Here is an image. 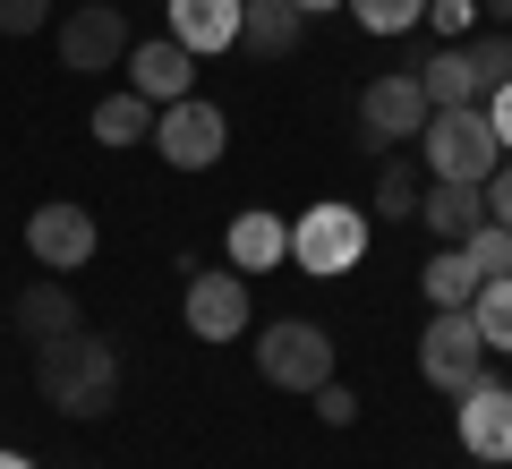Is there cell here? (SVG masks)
Masks as SVG:
<instances>
[{
    "label": "cell",
    "instance_id": "ffe728a7",
    "mask_svg": "<svg viewBox=\"0 0 512 469\" xmlns=\"http://www.w3.org/2000/svg\"><path fill=\"white\" fill-rule=\"evenodd\" d=\"M478 282H487V273L470 265V248H436V256L419 265V290H427L436 307H470V299H478Z\"/></svg>",
    "mask_w": 512,
    "mask_h": 469
},
{
    "label": "cell",
    "instance_id": "2e32d148",
    "mask_svg": "<svg viewBox=\"0 0 512 469\" xmlns=\"http://www.w3.org/2000/svg\"><path fill=\"white\" fill-rule=\"evenodd\" d=\"M9 316H18V333H26V342H60V333H77V325H86V316H77V299H69V282H52V273H43V282H26Z\"/></svg>",
    "mask_w": 512,
    "mask_h": 469
},
{
    "label": "cell",
    "instance_id": "277c9868",
    "mask_svg": "<svg viewBox=\"0 0 512 469\" xmlns=\"http://www.w3.org/2000/svg\"><path fill=\"white\" fill-rule=\"evenodd\" d=\"M427 86H419V69H384V77H367L359 86V145L367 154H393V145H410L427 128Z\"/></svg>",
    "mask_w": 512,
    "mask_h": 469
},
{
    "label": "cell",
    "instance_id": "8992f818",
    "mask_svg": "<svg viewBox=\"0 0 512 469\" xmlns=\"http://www.w3.org/2000/svg\"><path fill=\"white\" fill-rule=\"evenodd\" d=\"M419 376L436 384V393H470L478 376H487V333H478L470 307H436L419 333Z\"/></svg>",
    "mask_w": 512,
    "mask_h": 469
},
{
    "label": "cell",
    "instance_id": "4fadbf2b",
    "mask_svg": "<svg viewBox=\"0 0 512 469\" xmlns=\"http://www.w3.org/2000/svg\"><path fill=\"white\" fill-rule=\"evenodd\" d=\"M239 9H248V0H163L171 35H180L197 60H214V52H231V43H239Z\"/></svg>",
    "mask_w": 512,
    "mask_h": 469
},
{
    "label": "cell",
    "instance_id": "1f68e13d",
    "mask_svg": "<svg viewBox=\"0 0 512 469\" xmlns=\"http://www.w3.org/2000/svg\"><path fill=\"white\" fill-rule=\"evenodd\" d=\"M299 18H325V9H350V0H291Z\"/></svg>",
    "mask_w": 512,
    "mask_h": 469
},
{
    "label": "cell",
    "instance_id": "d4e9b609",
    "mask_svg": "<svg viewBox=\"0 0 512 469\" xmlns=\"http://www.w3.org/2000/svg\"><path fill=\"white\" fill-rule=\"evenodd\" d=\"M461 248H470V265H478V273H512V231H504V222H478Z\"/></svg>",
    "mask_w": 512,
    "mask_h": 469
},
{
    "label": "cell",
    "instance_id": "83f0119b",
    "mask_svg": "<svg viewBox=\"0 0 512 469\" xmlns=\"http://www.w3.org/2000/svg\"><path fill=\"white\" fill-rule=\"evenodd\" d=\"M52 26V0H0V35H43Z\"/></svg>",
    "mask_w": 512,
    "mask_h": 469
},
{
    "label": "cell",
    "instance_id": "3957f363",
    "mask_svg": "<svg viewBox=\"0 0 512 469\" xmlns=\"http://www.w3.org/2000/svg\"><path fill=\"white\" fill-rule=\"evenodd\" d=\"M256 376L274 384V393H316V384L333 376L325 325H308V316H274V325L256 333Z\"/></svg>",
    "mask_w": 512,
    "mask_h": 469
},
{
    "label": "cell",
    "instance_id": "cb8c5ba5",
    "mask_svg": "<svg viewBox=\"0 0 512 469\" xmlns=\"http://www.w3.org/2000/svg\"><path fill=\"white\" fill-rule=\"evenodd\" d=\"M350 18L367 35H410V26H427V0H350Z\"/></svg>",
    "mask_w": 512,
    "mask_h": 469
},
{
    "label": "cell",
    "instance_id": "6da1fadb",
    "mask_svg": "<svg viewBox=\"0 0 512 469\" xmlns=\"http://www.w3.org/2000/svg\"><path fill=\"white\" fill-rule=\"evenodd\" d=\"M35 384L60 418H103L120 401V350L94 342L86 325L60 333V342H35Z\"/></svg>",
    "mask_w": 512,
    "mask_h": 469
},
{
    "label": "cell",
    "instance_id": "f1b7e54d",
    "mask_svg": "<svg viewBox=\"0 0 512 469\" xmlns=\"http://www.w3.org/2000/svg\"><path fill=\"white\" fill-rule=\"evenodd\" d=\"M487 222H504V231H512V154L495 163V180H487Z\"/></svg>",
    "mask_w": 512,
    "mask_h": 469
},
{
    "label": "cell",
    "instance_id": "9a60e30c",
    "mask_svg": "<svg viewBox=\"0 0 512 469\" xmlns=\"http://www.w3.org/2000/svg\"><path fill=\"white\" fill-rule=\"evenodd\" d=\"M299 35H308V18H299L291 0H248L239 9V52L248 60H291Z\"/></svg>",
    "mask_w": 512,
    "mask_h": 469
},
{
    "label": "cell",
    "instance_id": "ba28073f",
    "mask_svg": "<svg viewBox=\"0 0 512 469\" xmlns=\"http://www.w3.org/2000/svg\"><path fill=\"white\" fill-rule=\"evenodd\" d=\"M180 316H188V333H197V342H239V333L256 325L248 273H239V265H222V273L188 265V290H180Z\"/></svg>",
    "mask_w": 512,
    "mask_h": 469
},
{
    "label": "cell",
    "instance_id": "603a6c76",
    "mask_svg": "<svg viewBox=\"0 0 512 469\" xmlns=\"http://www.w3.org/2000/svg\"><path fill=\"white\" fill-rule=\"evenodd\" d=\"M470 69H478V103L495 86H512V26H478L470 35Z\"/></svg>",
    "mask_w": 512,
    "mask_h": 469
},
{
    "label": "cell",
    "instance_id": "44dd1931",
    "mask_svg": "<svg viewBox=\"0 0 512 469\" xmlns=\"http://www.w3.org/2000/svg\"><path fill=\"white\" fill-rule=\"evenodd\" d=\"M419 163H402V145H393V154H384V171H376V197H367V214L376 222H410L419 214Z\"/></svg>",
    "mask_w": 512,
    "mask_h": 469
},
{
    "label": "cell",
    "instance_id": "7c38bea8",
    "mask_svg": "<svg viewBox=\"0 0 512 469\" xmlns=\"http://www.w3.org/2000/svg\"><path fill=\"white\" fill-rule=\"evenodd\" d=\"M128 86L146 94V103H180V94H197V52H188L180 35H154V43H128Z\"/></svg>",
    "mask_w": 512,
    "mask_h": 469
},
{
    "label": "cell",
    "instance_id": "ac0fdd59",
    "mask_svg": "<svg viewBox=\"0 0 512 469\" xmlns=\"http://www.w3.org/2000/svg\"><path fill=\"white\" fill-rule=\"evenodd\" d=\"M154 111H163V103H146L137 86H120V94L94 103V137H103L111 154H120V145H154Z\"/></svg>",
    "mask_w": 512,
    "mask_h": 469
},
{
    "label": "cell",
    "instance_id": "30bf717a",
    "mask_svg": "<svg viewBox=\"0 0 512 469\" xmlns=\"http://www.w3.org/2000/svg\"><path fill=\"white\" fill-rule=\"evenodd\" d=\"M94 248H103V231H94L86 205L52 197V205H35V214H26V256H35L43 273H77Z\"/></svg>",
    "mask_w": 512,
    "mask_h": 469
},
{
    "label": "cell",
    "instance_id": "484cf974",
    "mask_svg": "<svg viewBox=\"0 0 512 469\" xmlns=\"http://www.w3.org/2000/svg\"><path fill=\"white\" fill-rule=\"evenodd\" d=\"M427 26H436L444 43H470L487 18H478V0H427Z\"/></svg>",
    "mask_w": 512,
    "mask_h": 469
},
{
    "label": "cell",
    "instance_id": "4316f807",
    "mask_svg": "<svg viewBox=\"0 0 512 469\" xmlns=\"http://www.w3.org/2000/svg\"><path fill=\"white\" fill-rule=\"evenodd\" d=\"M308 401H316V418H325V427H359V393H350L342 376H325Z\"/></svg>",
    "mask_w": 512,
    "mask_h": 469
},
{
    "label": "cell",
    "instance_id": "5bb4252c",
    "mask_svg": "<svg viewBox=\"0 0 512 469\" xmlns=\"http://www.w3.org/2000/svg\"><path fill=\"white\" fill-rule=\"evenodd\" d=\"M419 222L444 239V248H461V239L487 222V188H470V180H427V197H419Z\"/></svg>",
    "mask_w": 512,
    "mask_h": 469
},
{
    "label": "cell",
    "instance_id": "d6a6232c",
    "mask_svg": "<svg viewBox=\"0 0 512 469\" xmlns=\"http://www.w3.org/2000/svg\"><path fill=\"white\" fill-rule=\"evenodd\" d=\"M0 469H35V461H26V452H0Z\"/></svg>",
    "mask_w": 512,
    "mask_h": 469
},
{
    "label": "cell",
    "instance_id": "8fae6325",
    "mask_svg": "<svg viewBox=\"0 0 512 469\" xmlns=\"http://www.w3.org/2000/svg\"><path fill=\"white\" fill-rule=\"evenodd\" d=\"M453 401H461V410H453L461 452H470V461H487V469H504V461H512V384L478 376L470 393H453Z\"/></svg>",
    "mask_w": 512,
    "mask_h": 469
},
{
    "label": "cell",
    "instance_id": "52a82bcc",
    "mask_svg": "<svg viewBox=\"0 0 512 469\" xmlns=\"http://www.w3.org/2000/svg\"><path fill=\"white\" fill-rule=\"evenodd\" d=\"M154 154H163L171 171H214L222 154H231V120H222V103H205V94L163 103V111H154Z\"/></svg>",
    "mask_w": 512,
    "mask_h": 469
},
{
    "label": "cell",
    "instance_id": "7a4b0ae2",
    "mask_svg": "<svg viewBox=\"0 0 512 469\" xmlns=\"http://www.w3.org/2000/svg\"><path fill=\"white\" fill-rule=\"evenodd\" d=\"M419 163H427V180H470V188H487V180H495V163H504L487 103L427 111V128H419Z\"/></svg>",
    "mask_w": 512,
    "mask_h": 469
},
{
    "label": "cell",
    "instance_id": "4dcf8cb0",
    "mask_svg": "<svg viewBox=\"0 0 512 469\" xmlns=\"http://www.w3.org/2000/svg\"><path fill=\"white\" fill-rule=\"evenodd\" d=\"M478 18H487V26H512V0H478Z\"/></svg>",
    "mask_w": 512,
    "mask_h": 469
},
{
    "label": "cell",
    "instance_id": "5b68a950",
    "mask_svg": "<svg viewBox=\"0 0 512 469\" xmlns=\"http://www.w3.org/2000/svg\"><path fill=\"white\" fill-rule=\"evenodd\" d=\"M367 231H376L367 205H308V214L291 222V265L316 273V282H325V273H350L367 256Z\"/></svg>",
    "mask_w": 512,
    "mask_h": 469
},
{
    "label": "cell",
    "instance_id": "7402d4cb",
    "mask_svg": "<svg viewBox=\"0 0 512 469\" xmlns=\"http://www.w3.org/2000/svg\"><path fill=\"white\" fill-rule=\"evenodd\" d=\"M470 316H478V333H487V350L512 359V273H487V282H478Z\"/></svg>",
    "mask_w": 512,
    "mask_h": 469
},
{
    "label": "cell",
    "instance_id": "d6986e66",
    "mask_svg": "<svg viewBox=\"0 0 512 469\" xmlns=\"http://www.w3.org/2000/svg\"><path fill=\"white\" fill-rule=\"evenodd\" d=\"M419 86H427V103H436V111H453V103H478V69H470V43H444L436 60H419Z\"/></svg>",
    "mask_w": 512,
    "mask_h": 469
},
{
    "label": "cell",
    "instance_id": "e0dca14e",
    "mask_svg": "<svg viewBox=\"0 0 512 469\" xmlns=\"http://www.w3.org/2000/svg\"><path fill=\"white\" fill-rule=\"evenodd\" d=\"M222 248H231L239 273H274L282 256H291V222H274L265 205H248V214L231 222V239H222Z\"/></svg>",
    "mask_w": 512,
    "mask_h": 469
},
{
    "label": "cell",
    "instance_id": "9c48e42d",
    "mask_svg": "<svg viewBox=\"0 0 512 469\" xmlns=\"http://www.w3.org/2000/svg\"><path fill=\"white\" fill-rule=\"evenodd\" d=\"M128 9L120 0H86V9H69L60 18V69H77V77H103V69H120L128 60Z\"/></svg>",
    "mask_w": 512,
    "mask_h": 469
},
{
    "label": "cell",
    "instance_id": "f546056e",
    "mask_svg": "<svg viewBox=\"0 0 512 469\" xmlns=\"http://www.w3.org/2000/svg\"><path fill=\"white\" fill-rule=\"evenodd\" d=\"M487 120H495V145L512 154V86H495V94H487Z\"/></svg>",
    "mask_w": 512,
    "mask_h": 469
}]
</instances>
